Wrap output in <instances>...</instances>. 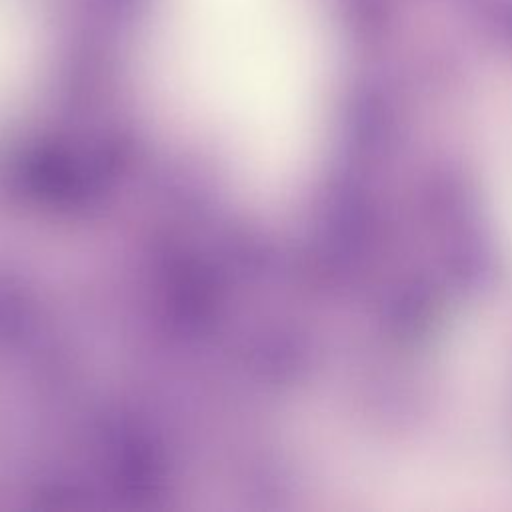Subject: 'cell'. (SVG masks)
Returning a JSON list of instances; mask_svg holds the SVG:
<instances>
[{
    "mask_svg": "<svg viewBox=\"0 0 512 512\" xmlns=\"http://www.w3.org/2000/svg\"><path fill=\"white\" fill-rule=\"evenodd\" d=\"M158 68L190 138L248 192L312 162L326 60L312 0H158Z\"/></svg>",
    "mask_w": 512,
    "mask_h": 512,
    "instance_id": "obj_1",
    "label": "cell"
},
{
    "mask_svg": "<svg viewBox=\"0 0 512 512\" xmlns=\"http://www.w3.org/2000/svg\"><path fill=\"white\" fill-rule=\"evenodd\" d=\"M24 22L10 0H0V110L18 88L28 56Z\"/></svg>",
    "mask_w": 512,
    "mask_h": 512,
    "instance_id": "obj_2",
    "label": "cell"
},
{
    "mask_svg": "<svg viewBox=\"0 0 512 512\" xmlns=\"http://www.w3.org/2000/svg\"><path fill=\"white\" fill-rule=\"evenodd\" d=\"M496 186H498V206L504 218V224L512 238V120L496 132Z\"/></svg>",
    "mask_w": 512,
    "mask_h": 512,
    "instance_id": "obj_3",
    "label": "cell"
}]
</instances>
